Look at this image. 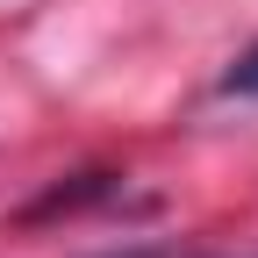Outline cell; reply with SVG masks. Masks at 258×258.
<instances>
[{
    "label": "cell",
    "mask_w": 258,
    "mask_h": 258,
    "mask_svg": "<svg viewBox=\"0 0 258 258\" xmlns=\"http://www.w3.org/2000/svg\"><path fill=\"white\" fill-rule=\"evenodd\" d=\"M222 93H258V43L230 64V72H222Z\"/></svg>",
    "instance_id": "obj_1"
}]
</instances>
